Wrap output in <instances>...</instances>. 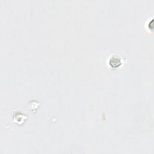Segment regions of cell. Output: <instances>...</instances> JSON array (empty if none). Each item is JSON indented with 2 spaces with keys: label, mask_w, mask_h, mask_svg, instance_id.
<instances>
[{
  "label": "cell",
  "mask_w": 154,
  "mask_h": 154,
  "mask_svg": "<svg viewBox=\"0 0 154 154\" xmlns=\"http://www.w3.org/2000/svg\"><path fill=\"white\" fill-rule=\"evenodd\" d=\"M110 64L113 67H117L121 64V59L117 56L112 57L110 60Z\"/></svg>",
  "instance_id": "cell-1"
}]
</instances>
